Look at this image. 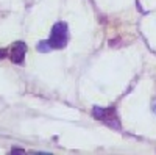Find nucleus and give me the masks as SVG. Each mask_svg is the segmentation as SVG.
Segmentation results:
<instances>
[{"mask_svg": "<svg viewBox=\"0 0 156 155\" xmlns=\"http://www.w3.org/2000/svg\"><path fill=\"white\" fill-rule=\"evenodd\" d=\"M69 39V28L66 22H56L51 28V35H50V46L51 49H64Z\"/></svg>", "mask_w": 156, "mask_h": 155, "instance_id": "nucleus-1", "label": "nucleus"}, {"mask_svg": "<svg viewBox=\"0 0 156 155\" xmlns=\"http://www.w3.org/2000/svg\"><path fill=\"white\" fill-rule=\"evenodd\" d=\"M92 114L95 116L97 119H101V121L108 122L109 125L112 124L111 121L119 122V119H117V116H115V110H114V108H100V107H94Z\"/></svg>", "mask_w": 156, "mask_h": 155, "instance_id": "nucleus-2", "label": "nucleus"}, {"mask_svg": "<svg viewBox=\"0 0 156 155\" xmlns=\"http://www.w3.org/2000/svg\"><path fill=\"white\" fill-rule=\"evenodd\" d=\"M25 52H27V46H25L23 42H14V44H12V49H11V54H9L11 61L14 64L23 63Z\"/></svg>", "mask_w": 156, "mask_h": 155, "instance_id": "nucleus-3", "label": "nucleus"}, {"mask_svg": "<svg viewBox=\"0 0 156 155\" xmlns=\"http://www.w3.org/2000/svg\"><path fill=\"white\" fill-rule=\"evenodd\" d=\"M37 52H50L51 50V46H50V42L48 41H41L37 44Z\"/></svg>", "mask_w": 156, "mask_h": 155, "instance_id": "nucleus-4", "label": "nucleus"}, {"mask_svg": "<svg viewBox=\"0 0 156 155\" xmlns=\"http://www.w3.org/2000/svg\"><path fill=\"white\" fill-rule=\"evenodd\" d=\"M6 55H8V50H6V49H0V60L5 58Z\"/></svg>", "mask_w": 156, "mask_h": 155, "instance_id": "nucleus-5", "label": "nucleus"}, {"mask_svg": "<svg viewBox=\"0 0 156 155\" xmlns=\"http://www.w3.org/2000/svg\"><path fill=\"white\" fill-rule=\"evenodd\" d=\"M11 153H25V150L23 149H17V147H14L11 150Z\"/></svg>", "mask_w": 156, "mask_h": 155, "instance_id": "nucleus-6", "label": "nucleus"}, {"mask_svg": "<svg viewBox=\"0 0 156 155\" xmlns=\"http://www.w3.org/2000/svg\"><path fill=\"white\" fill-rule=\"evenodd\" d=\"M151 110L156 113V100H153V103H151Z\"/></svg>", "mask_w": 156, "mask_h": 155, "instance_id": "nucleus-7", "label": "nucleus"}]
</instances>
